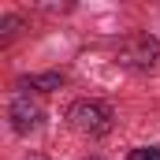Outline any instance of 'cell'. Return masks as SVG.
<instances>
[{
    "mask_svg": "<svg viewBox=\"0 0 160 160\" xmlns=\"http://www.w3.org/2000/svg\"><path fill=\"white\" fill-rule=\"evenodd\" d=\"M160 60V38L138 30V34H127L116 45V63L127 71H153Z\"/></svg>",
    "mask_w": 160,
    "mask_h": 160,
    "instance_id": "2",
    "label": "cell"
},
{
    "mask_svg": "<svg viewBox=\"0 0 160 160\" xmlns=\"http://www.w3.org/2000/svg\"><path fill=\"white\" fill-rule=\"evenodd\" d=\"M127 160H160V145H138V149H130Z\"/></svg>",
    "mask_w": 160,
    "mask_h": 160,
    "instance_id": "6",
    "label": "cell"
},
{
    "mask_svg": "<svg viewBox=\"0 0 160 160\" xmlns=\"http://www.w3.org/2000/svg\"><path fill=\"white\" fill-rule=\"evenodd\" d=\"M22 160H48V157H45V153H26Z\"/></svg>",
    "mask_w": 160,
    "mask_h": 160,
    "instance_id": "7",
    "label": "cell"
},
{
    "mask_svg": "<svg viewBox=\"0 0 160 160\" xmlns=\"http://www.w3.org/2000/svg\"><path fill=\"white\" fill-rule=\"evenodd\" d=\"M67 127H71L78 138H86V142H97V138L112 134L116 112H112L104 101H89V97H82V101H75V104L67 108Z\"/></svg>",
    "mask_w": 160,
    "mask_h": 160,
    "instance_id": "1",
    "label": "cell"
},
{
    "mask_svg": "<svg viewBox=\"0 0 160 160\" xmlns=\"http://www.w3.org/2000/svg\"><path fill=\"white\" fill-rule=\"evenodd\" d=\"M8 123H11V130L19 138L38 134L45 127V104H41V97L30 93V89H15L11 101H8Z\"/></svg>",
    "mask_w": 160,
    "mask_h": 160,
    "instance_id": "3",
    "label": "cell"
},
{
    "mask_svg": "<svg viewBox=\"0 0 160 160\" xmlns=\"http://www.w3.org/2000/svg\"><path fill=\"white\" fill-rule=\"evenodd\" d=\"M0 26H4V38H0V45H8V41L19 34V26H22V19H15V15H4L0 19Z\"/></svg>",
    "mask_w": 160,
    "mask_h": 160,
    "instance_id": "5",
    "label": "cell"
},
{
    "mask_svg": "<svg viewBox=\"0 0 160 160\" xmlns=\"http://www.w3.org/2000/svg\"><path fill=\"white\" fill-rule=\"evenodd\" d=\"M63 86V75L60 71H48V75H30V78H19L15 82V89H30V93H52V89H60Z\"/></svg>",
    "mask_w": 160,
    "mask_h": 160,
    "instance_id": "4",
    "label": "cell"
},
{
    "mask_svg": "<svg viewBox=\"0 0 160 160\" xmlns=\"http://www.w3.org/2000/svg\"><path fill=\"white\" fill-rule=\"evenodd\" d=\"M86 160H101V157H86Z\"/></svg>",
    "mask_w": 160,
    "mask_h": 160,
    "instance_id": "8",
    "label": "cell"
}]
</instances>
